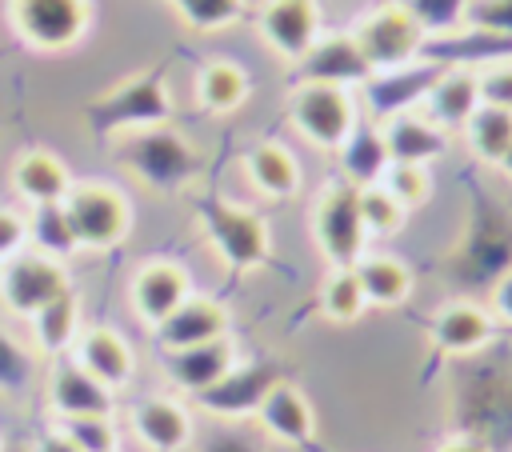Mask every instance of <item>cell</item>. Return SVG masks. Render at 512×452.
Here are the masks:
<instances>
[{
  "mask_svg": "<svg viewBox=\"0 0 512 452\" xmlns=\"http://www.w3.org/2000/svg\"><path fill=\"white\" fill-rule=\"evenodd\" d=\"M348 32H352L364 64L372 68V76H396V72L416 68L432 44V32L404 0L368 4L364 12H356Z\"/></svg>",
  "mask_w": 512,
  "mask_h": 452,
  "instance_id": "obj_1",
  "label": "cell"
},
{
  "mask_svg": "<svg viewBox=\"0 0 512 452\" xmlns=\"http://www.w3.org/2000/svg\"><path fill=\"white\" fill-rule=\"evenodd\" d=\"M64 224L72 232L76 252H112L120 248L136 228V204L132 196L100 176L76 180L68 200L60 204Z\"/></svg>",
  "mask_w": 512,
  "mask_h": 452,
  "instance_id": "obj_2",
  "label": "cell"
},
{
  "mask_svg": "<svg viewBox=\"0 0 512 452\" xmlns=\"http://www.w3.org/2000/svg\"><path fill=\"white\" fill-rule=\"evenodd\" d=\"M360 124V100L352 88L340 84H316V80H296L288 92V128L296 140L320 156H336L344 140Z\"/></svg>",
  "mask_w": 512,
  "mask_h": 452,
  "instance_id": "obj_3",
  "label": "cell"
},
{
  "mask_svg": "<svg viewBox=\"0 0 512 452\" xmlns=\"http://www.w3.org/2000/svg\"><path fill=\"white\" fill-rule=\"evenodd\" d=\"M4 24L28 52L68 56L88 40L96 24V4L92 0H4Z\"/></svg>",
  "mask_w": 512,
  "mask_h": 452,
  "instance_id": "obj_4",
  "label": "cell"
},
{
  "mask_svg": "<svg viewBox=\"0 0 512 452\" xmlns=\"http://www.w3.org/2000/svg\"><path fill=\"white\" fill-rule=\"evenodd\" d=\"M308 236L324 268H352L372 248L352 184H344L340 176L320 184V192L308 204Z\"/></svg>",
  "mask_w": 512,
  "mask_h": 452,
  "instance_id": "obj_5",
  "label": "cell"
},
{
  "mask_svg": "<svg viewBox=\"0 0 512 452\" xmlns=\"http://www.w3.org/2000/svg\"><path fill=\"white\" fill-rule=\"evenodd\" d=\"M200 228H204L212 252L220 256V264L232 268V272H256L272 256V228L248 204L208 200L200 208Z\"/></svg>",
  "mask_w": 512,
  "mask_h": 452,
  "instance_id": "obj_6",
  "label": "cell"
},
{
  "mask_svg": "<svg viewBox=\"0 0 512 452\" xmlns=\"http://www.w3.org/2000/svg\"><path fill=\"white\" fill-rule=\"evenodd\" d=\"M192 292H196V284H192L188 264H180V260H172V256H148V260H140V264L132 268L124 296H128L132 320H136L140 328L156 332Z\"/></svg>",
  "mask_w": 512,
  "mask_h": 452,
  "instance_id": "obj_7",
  "label": "cell"
},
{
  "mask_svg": "<svg viewBox=\"0 0 512 452\" xmlns=\"http://www.w3.org/2000/svg\"><path fill=\"white\" fill-rule=\"evenodd\" d=\"M72 288V276H68V264L64 260H52L44 252H32L24 248L20 256L4 260V272H0V308L16 320H32L44 304H52L56 296H64Z\"/></svg>",
  "mask_w": 512,
  "mask_h": 452,
  "instance_id": "obj_8",
  "label": "cell"
},
{
  "mask_svg": "<svg viewBox=\"0 0 512 452\" xmlns=\"http://www.w3.org/2000/svg\"><path fill=\"white\" fill-rule=\"evenodd\" d=\"M252 24L260 44L276 60L296 68L312 52V44L324 36V8L320 0H260Z\"/></svg>",
  "mask_w": 512,
  "mask_h": 452,
  "instance_id": "obj_9",
  "label": "cell"
},
{
  "mask_svg": "<svg viewBox=\"0 0 512 452\" xmlns=\"http://www.w3.org/2000/svg\"><path fill=\"white\" fill-rule=\"evenodd\" d=\"M240 368H244V360H240V348L232 336L196 344V348H180V352H164V360H160V372L176 396L220 392Z\"/></svg>",
  "mask_w": 512,
  "mask_h": 452,
  "instance_id": "obj_10",
  "label": "cell"
},
{
  "mask_svg": "<svg viewBox=\"0 0 512 452\" xmlns=\"http://www.w3.org/2000/svg\"><path fill=\"white\" fill-rule=\"evenodd\" d=\"M496 336H500L496 316L488 312L484 300H472V296H452V300H444V304L428 316V344H432L440 356H448V360L476 356V352H484Z\"/></svg>",
  "mask_w": 512,
  "mask_h": 452,
  "instance_id": "obj_11",
  "label": "cell"
},
{
  "mask_svg": "<svg viewBox=\"0 0 512 452\" xmlns=\"http://www.w3.org/2000/svg\"><path fill=\"white\" fill-rule=\"evenodd\" d=\"M76 180L80 176L72 172V164L52 148H24L8 164V192L24 212L60 208Z\"/></svg>",
  "mask_w": 512,
  "mask_h": 452,
  "instance_id": "obj_12",
  "label": "cell"
},
{
  "mask_svg": "<svg viewBox=\"0 0 512 452\" xmlns=\"http://www.w3.org/2000/svg\"><path fill=\"white\" fill-rule=\"evenodd\" d=\"M380 136H384V148H388V160L392 164H420V168H436L448 148H452V132H444L420 104H408V108H388L380 120H376Z\"/></svg>",
  "mask_w": 512,
  "mask_h": 452,
  "instance_id": "obj_13",
  "label": "cell"
},
{
  "mask_svg": "<svg viewBox=\"0 0 512 452\" xmlns=\"http://www.w3.org/2000/svg\"><path fill=\"white\" fill-rule=\"evenodd\" d=\"M128 432L144 452H188L196 436L192 408L176 392H148L128 408Z\"/></svg>",
  "mask_w": 512,
  "mask_h": 452,
  "instance_id": "obj_14",
  "label": "cell"
},
{
  "mask_svg": "<svg viewBox=\"0 0 512 452\" xmlns=\"http://www.w3.org/2000/svg\"><path fill=\"white\" fill-rule=\"evenodd\" d=\"M260 432L284 448H304L316 440V408L312 396L292 380H268L252 404Z\"/></svg>",
  "mask_w": 512,
  "mask_h": 452,
  "instance_id": "obj_15",
  "label": "cell"
},
{
  "mask_svg": "<svg viewBox=\"0 0 512 452\" xmlns=\"http://www.w3.org/2000/svg\"><path fill=\"white\" fill-rule=\"evenodd\" d=\"M116 392H108L100 380H92L72 356L48 360L44 376V404L52 420H80V416H116Z\"/></svg>",
  "mask_w": 512,
  "mask_h": 452,
  "instance_id": "obj_16",
  "label": "cell"
},
{
  "mask_svg": "<svg viewBox=\"0 0 512 452\" xmlns=\"http://www.w3.org/2000/svg\"><path fill=\"white\" fill-rule=\"evenodd\" d=\"M92 380H100L108 392H128L136 380V348L116 324H84L80 340L68 352Z\"/></svg>",
  "mask_w": 512,
  "mask_h": 452,
  "instance_id": "obj_17",
  "label": "cell"
},
{
  "mask_svg": "<svg viewBox=\"0 0 512 452\" xmlns=\"http://www.w3.org/2000/svg\"><path fill=\"white\" fill-rule=\"evenodd\" d=\"M240 172L248 188L268 204H288L304 192V164L284 140H252L240 152Z\"/></svg>",
  "mask_w": 512,
  "mask_h": 452,
  "instance_id": "obj_18",
  "label": "cell"
},
{
  "mask_svg": "<svg viewBox=\"0 0 512 452\" xmlns=\"http://www.w3.org/2000/svg\"><path fill=\"white\" fill-rule=\"evenodd\" d=\"M152 336H156L160 352H180V348L212 344V340L232 336V312H228L224 300L204 296V292H192Z\"/></svg>",
  "mask_w": 512,
  "mask_h": 452,
  "instance_id": "obj_19",
  "label": "cell"
},
{
  "mask_svg": "<svg viewBox=\"0 0 512 452\" xmlns=\"http://www.w3.org/2000/svg\"><path fill=\"white\" fill-rule=\"evenodd\" d=\"M420 108L444 128V132H460L472 112L480 108V80H476V68L472 64H448L440 72L428 76L424 84V96H420Z\"/></svg>",
  "mask_w": 512,
  "mask_h": 452,
  "instance_id": "obj_20",
  "label": "cell"
},
{
  "mask_svg": "<svg viewBox=\"0 0 512 452\" xmlns=\"http://www.w3.org/2000/svg\"><path fill=\"white\" fill-rule=\"evenodd\" d=\"M296 72H300V80L340 84V88H352V92L372 84V68L364 64V56H360V48H356L348 28L344 32H324L312 44V52L296 64Z\"/></svg>",
  "mask_w": 512,
  "mask_h": 452,
  "instance_id": "obj_21",
  "label": "cell"
},
{
  "mask_svg": "<svg viewBox=\"0 0 512 452\" xmlns=\"http://www.w3.org/2000/svg\"><path fill=\"white\" fill-rule=\"evenodd\" d=\"M192 100L208 116H236L252 100V76L240 60L208 56L192 76Z\"/></svg>",
  "mask_w": 512,
  "mask_h": 452,
  "instance_id": "obj_22",
  "label": "cell"
},
{
  "mask_svg": "<svg viewBox=\"0 0 512 452\" xmlns=\"http://www.w3.org/2000/svg\"><path fill=\"white\" fill-rule=\"evenodd\" d=\"M352 272H356V280H360V292H364L368 308H380V312L408 304L412 292H416V272H412V264H408L404 256H396V252H384V248H368V252L352 264Z\"/></svg>",
  "mask_w": 512,
  "mask_h": 452,
  "instance_id": "obj_23",
  "label": "cell"
},
{
  "mask_svg": "<svg viewBox=\"0 0 512 452\" xmlns=\"http://www.w3.org/2000/svg\"><path fill=\"white\" fill-rule=\"evenodd\" d=\"M84 324H88V320H84V300H80L76 288H68L64 296H56L52 304H44V308L28 320V336H32V348H36L40 356L56 360V356H68V352H72V344L80 340Z\"/></svg>",
  "mask_w": 512,
  "mask_h": 452,
  "instance_id": "obj_24",
  "label": "cell"
},
{
  "mask_svg": "<svg viewBox=\"0 0 512 452\" xmlns=\"http://www.w3.org/2000/svg\"><path fill=\"white\" fill-rule=\"evenodd\" d=\"M336 164H340V180L352 184V188H368V184H380L384 168L392 164L388 160V148H384V136L372 124H356V132L344 140V148L336 152Z\"/></svg>",
  "mask_w": 512,
  "mask_h": 452,
  "instance_id": "obj_25",
  "label": "cell"
},
{
  "mask_svg": "<svg viewBox=\"0 0 512 452\" xmlns=\"http://www.w3.org/2000/svg\"><path fill=\"white\" fill-rule=\"evenodd\" d=\"M460 140H464V148H468V156H472L476 164L500 168L504 152L512 148V112L480 104V108L472 112V120L460 128Z\"/></svg>",
  "mask_w": 512,
  "mask_h": 452,
  "instance_id": "obj_26",
  "label": "cell"
},
{
  "mask_svg": "<svg viewBox=\"0 0 512 452\" xmlns=\"http://www.w3.org/2000/svg\"><path fill=\"white\" fill-rule=\"evenodd\" d=\"M316 308L328 324L336 328H348L356 320H364L368 312V300L360 292V280L352 268H324V280L316 288Z\"/></svg>",
  "mask_w": 512,
  "mask_h": 452,
  "instance_id": "obj_27",
  "label": "cell"
},
{
  "mask_svg": "<svg viewBox=\"0 0 512 452\" xmlns=\"http://www.w3.org/2000/svg\"><path fill=\"white\" fill-rule=\"evenodd\" d=\"M356 204H360V220H364V232H368L372 244L376 240H392V236H400L408 228V216L412 212L396 196H388L380 184L356 188Z\"/></svg>",
  "mask_w": 512,
  "mask_h": 452,
  "instance_id": "obj_28",
  "label": "cell"
},
{
  "mask_svg": "<svg viewBox=\"0 0 512 452\" xmlns=\"http://www.w3.org/2000/svg\"><path fill=\"white\" fill-rule=\"evenodd\" d=\"M28 248L32 252H44L52 260H64V264L76 256V244H72V232H68L60 208H36V212H28Z\"/></svg>",
  "mask_w": 512,
  "mask_h": 452,
  "instance_id": "obj_29",
  "label": "cell"
},
{
  "mask_svg": "<svg viewBox=\"0 0 512 452\" xmlns=\"http://www.w3.org/2000/svg\"><path fill=\"white\" fill-rule=\"evenodd\" d=\"M380 188L388 196H396L408 212L424 208L436 192V172L432 168H420V164H388L384 176H380Z\"/></svg>",
  "mask_w": 512,
  "mask_h": 452,
  "instance_id": "obj_30",
  "label": "cell"
},
{
  "mask_svg": "<svg viewBox=\"0 0 512 452\" xmlns=\"http://www.w3.org/2000/svg\"><path fill=\"white\" fill-rule=\"evenodd\" d=\"M56 424V420H52ZM64 436L80 452H120V420L116 416H80V420H60Z\"/></svg>",
  "mask_w": 512,
  "mask_h": 452,
  "instance_id": "obj_31",
  "label": "cell"
},
{
  "mask_svg": "<svg viewBox=\"0 0 512 452\" xmlns=\"http://www.w3.org/2000/svg\"><path fill=\"white\" fill-rule=\"evenodd\" d=\"M460 28L484 32L496 40H512V0H464Z\"/></svg>",
  "mask_w": 512,
  "mask_h": 452,
  "instance_id": "obj_32",
  "label": "cell"
},
{
  "mask_svg": "<svg viewBox=\"0 0 512 452\" xmlns=\"http://www.w3.org/2000/svg\"><path fill=\"white\" fill-rule=\"evenodd\" d=\"M476 80H480V104L512 112V56L476 64Z\"/></svg>",
  "mask_w": 512,
  "mask_h": 452,
  "instance_id": "obj_33",
  "label": "cell"
},
{
  "mask_svg": "<svg viewBox=\"0 0 512 452\" xmlns=\"http://www.w3.org/2000/svg\"><path fill=\"white\" fill-rule=\"evenodd\" d=\"M28 248V212L20 204H0V260H12Z\"/></svg>",
  "mask_w": 512,
  "mask_h": 452,
  "instance_id": "obj_34",
  "label": "cell"
},
{
  "mask_svg": "<svg viewBox=\"0 0 512 452\" xmlns=\"http://www.w3.org/2000/svg\"><path fill=\"white\" fill-rule=\"evenodd\" d=\"M484 304H488V312L496 316L500 328H512V268H504L496 276V284H492V292H488Z\"/></svg>",
  "mask_w": 512,
  "mask_h": 452,
  "instance_id": "obj_35",
  "label": "cell"
},
{
  "mask_svg": "<svg viewBox=\"0 0 512 452\" xmlns=\"http://www.w3.org/2000/svg\"><path fill=\"white\" fill-rule=\"evenodd\" d=\"M28 452H80V448L64 436V428H60V424H48L44 432H36V436H32Z\"/></svg>",
  "mask_w": 512,
  "mask_h": 452,
  "instance_id": "obj_36",
  "label": "cell"
},
{
  "mask_svg": "<svg viewBox=\"0 0 512 452\" xmlns=\"http://www.w3.org/2000/svg\"><path fill=\"white\" fill-rule=\"evenodd\" d=\"M432 452H492V448H488V440H480V436H472V432H452V436H444Z\"/></svg>",
  "mask_w": 512,
  "mask_h": 452,
  "instance_id": "obj_37",
  "label": "cell"
},
{
  "mask_svg": "<svg viewBox=\"0 0 512 452\" xmlns=\"http://www.w3.org/2000/svg\"><path fill=\"white\" fill-rule=\"evenodd\" d=\"M176 8H180L188 20H196V28H224V20H220L204 0H176Z\"/></svg>",
  "mask_w": 512,
  "mask_h": 452,
  "instance_id": "obj_38",
  "label": "cell"
},
{
  "mask_svg": "<svg viewBox=\"0 0 512 452\" xmlns=\"http://www.w3.org/2000/svg\"><path fill=\"white\" fill-rule=\"evenodd\" d=\"M496 172H500V176H508V180H512V148H508V152H504V160H500V168H496Z\"/></svg>",
  "mask_w": 512,
  "mask_h": 452,
  "instance_id": "obj_39",
  "label": "cell"
},
{
  "mask_svg": "<svg viewBox=\"0 0 512 452\" xmlns=\"http://www.w3.org/2000/svg\"><path fill=\"white\" fill-rule=\"evenodd\" d=\"M0 272H4V260H0Z\"/></svg>",
  "mask_w": 512,
  "mask_h": 452,
  "instance_id": "obj_40",
  "label": "cell"
},
{
  "mask_svg": "<svg viewBox=\"0 0 512 452\" xmlns=\"http://www.w3.org/2000/svg\"><path fill=\"white\" fill-rule=\"evenodd\" d=\"M0 452H4V440H0Z\"/></svg>",
  "mask_w": 512,
  "mask_h": 452,
  "instance_id": "obj_41",
  "label": "cell"
}]
</instances>
